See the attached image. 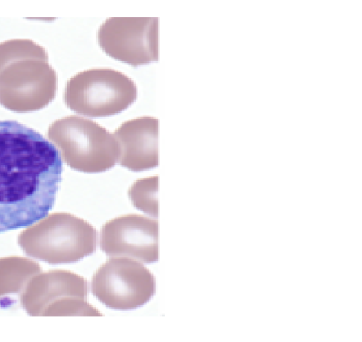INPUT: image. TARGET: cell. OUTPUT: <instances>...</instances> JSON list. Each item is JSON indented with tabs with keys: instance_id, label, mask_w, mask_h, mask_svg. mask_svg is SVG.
I'll use <instances>...</instances> for the list:
<instances>
[{
	"instance_id": "6da1fadb",
	"label": "cell",
	"mask_w": 362,
	"mask_h": 342,
	"mask_svg": "<svg viewBox=\"0 0 362 342\" xmlns=\"http://www.w3.org/2000/svg\"><path fill=\"white\" fill-rule=\"evenodd\" d=\"M62 169L58 151L41 134L16 120H0V233L48 215Z\"/></svg>"
},
{
	"instance_id": "7a4b0ae2",
	"label": "cell",
	"mask_w": 362,
	"mask_h": 342,
	"mask_svg": "<svg viewBox=\"0 0 362 342\" xmlns=\"http://www.w3.org/2000/svg\"><path fill=\"white\" fill-rule=\"evenodd\" d=\"M57 75L45 49L29 39L0 42V104L16 113L40 110L55 98Z\"/></svg>"
},
{
	"instance_id": "3957f363",
	"label": "cell",
	"mask_w": 362,
	"mask_h": 342,
	"mask_svg": "<svg viewBox=\"0 0 362 342\" xmlns=\"http://www.w3.org/2000/svg\"><path fill=\"white\" fill-rule=\"evenodd\" d=\"M48 139L60 151L71 169L88 173L112 168L118 160V146L107 130L98 122L78 115L57 119L48 127Z\"/></svg>"
},
{
	"instance_id": "277c9868",
	"label": "cell",
	"mask_w": 362,
	"mask_h": 342,
	"mask_svg": "<svg viewBox=\"0 0 362 342\" xmlns=\"http://www.w3.org/2000/svg\"><path fill=\"white\" fill-rule=\"evenodd\" d=\"M134 81L125 74L107 67L80 72L66 82L64 101L71 110L90 118L122 113L137 98Z\"/></svg>"
},
{
	"instance_id": "5b68a950",
	"label": "cell",
	"mask_w": 362,
	"mask_h": 342,
	"mask_svg": "<svg viewBox=\"0 0 362 342\" xmlns=\"http://www.w3.org/2000/svg\"><path fill=\"white\" fill-rule=\"evenodd\" d=\"M156 279L141 263L134 258L115 256L103 263L93 274L90 290L107 308L131 310L149 302L156 293Z\"/></svg>"
},
{
	"instance_id": "8992f818",
	"label": "cell",
	"mask_w": 362,
	"mask_h": 342,
	"mask_svg": "<svg viewBox=\"0 0 362 342\" xmlns=\"http://www.w3.org/2000/svg\"><path fill=\"white\" fill-rule=\"evenodd\" d=\"M97 39L107 55L132 67L158 59V18H108Z\"/></svg>"
},
{
	"instance_id": "52a82bcc",
	"label": "cell",
	"mask_w": 362,
	"mask_h": 342,
	"mask_svg": "<svg viewBox=\"0 0 362 342\" xmlns=\"http://www.w3.org/2000/svg\"><path fill=\"white\" fill-rule=\"evenodd\" d=\"M100 248L108 256H123L146 263L158 261V220L122 215L106 222L100 231Z\"/></svg>"
},
{
	"instance_id": "ba28073f",
	"label": "cell",
	"mask_w": 362,
	"mask_h": 342,
	"mask_svg": "<svg viewBox=\"0 0 362 342\" xmlns=\"http://www.w3.org/2000/svg\"><path fill=\"white\" fill-rule=\"evenodd\" d=\"M24 239L47 244L69 262L93 254L97 248L98 232L87 221L68 213L50 215L30 226Z\"/></svg>"
},
{
	"instance_id": "9c48e42d",
	"label": "cell",
	"mask_w": 362,
	"mask_h": 342,
	"mask_svg": "<svg viewBox=\"0 0 362 342\" xmlns=\"http://www.w3.org/2000/svg\"><path fill=\"white\" fill-rule=\"evenodd\" d=\"M119 150L118 163L132 171L158 165V120L141 116L127 120L113 134Z\"/></svg>"
},
{
	"instance_id": "30bf717a",
	"label": "cell",
	"mask_w": 362,
	"mask_h": 342,
	"mask_svg": "<svg viewBox=\"0 0 362 342\" xmlns=\"http://www.w3.org/2000/svg\"><path fill=\"white\" fill-rule=\"evenodd\" d=\"M158 176L135 181L128 190L133 206L156 218L158 217Z\"/></svg>"
}]
</instances>
